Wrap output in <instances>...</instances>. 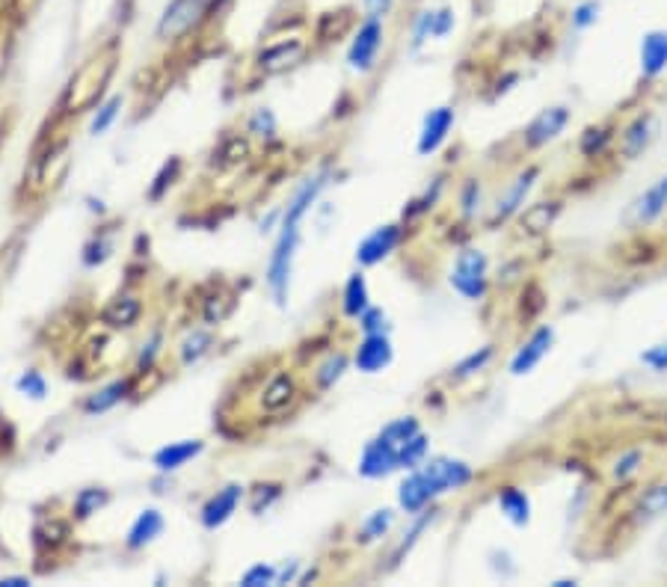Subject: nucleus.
<instances>
[{
  "instance_id": "obj_16",
  "label": "nucleus",
  "mask_w": 667,
  "mask_h": 587,
  "mask_svg": "<svg viewBox=\"0 0 667 587\" xmlns=\"http://www.w3.org/2000/svg\"><path fill=\"white\" fill-rule=\"evenodd\" d=\"M306 54V42L303 39H282V42H273L267 45L261 54H258V69L264 75H279V72H288L294 69Z\"/></svg>"
},
{
  "instance_id": "obj_47",
  "label": "nucleus",
  "mask_w": 667,
  "mask_h": 587,
  "mask_svg": "<svg viewBox=\"0 0 667 587\" xmlns=\"http://www.w3.org/2000/svg\"><path fill=\"white\" fill-rule=\"evenodd\" d=\"M641 362H644L650 371H656V374H667V338L659 341V344H653L650 350H644V353H641Z\"/></svg>"
},
{
  "instance_id": "obj_13",
  "label": "nucleus",
  "mask_w": 667,
  "mask_h": 587,
  "mask_svg": "<svg viewBox=\"0 0 667 587\" xmlns=\"http://www.w3.org/2000/svg\"><path fill=\"white\" fill-rule=\"evenodd\" d=\"M244 493H247L244 484H226L223 490H217L208 502L202 504L199 522H202L208 531H217L220 525H226V522L235 516V510H238V504L244 499Z\"/></svg>"
},
{
  "instance_id": "obj_30",
  "label": "nucleus",
  "mask_w": 667,
  "mask_h": 587,
  "mask_svg": "<svg viewBox=\"0 0 667 587\" xmlns=\"http://www.w3.org/2000/svg\"><path fill=\"white\" fill-rule=\"evenodd\" d=\"M122 104H125V98H122V95H110L107 101H101V104H98V110H95V116H92V122H89V134H92V137H98V134L110 131V128H113V122L119 119Z\"/></svg>"
},
{
  "instance_id": "obj_9",
  "label": "nucleus",
  "mask_w": 667,
  "mask_h": 587,
  "mask_svg": "<svg viewBox=\"0 0 667 587\" xmlns=\"http://www.w3.org/2000/svg\"><path fill=\"white\" fill-rule=\"evenodd\" d=\"M356 469H359V475L368 478V481H383V478H389L392 472L401 469V466H398V448L377 433L374 439L365 442Z\"/></svg>"
},
{
  "instance_id": "obj_32",
  "label": "nucleus",
  "mask_w": 667,
  "mask_h": 587,
  "mask_svg": "<svg viewBox=\"0 0 667 587\" xmlns=\"http://www.w3.org/2000/svg\"><path fill=\"white\" fill-rule=\"evenodd\" d=\"M433 519H436V510H433V507H430V510L424 507L421 513H416V522H413L410 534L404 531V540H401V543H398V549L392 552V567H398V564L404 561V555H407V552H410V549H413V546L418 543V534H424V528H427Z\"/></svg>"
},
{
  "instance_id": "obj_39",
  "label": "nucleus",
  "mask_w": 667,
  "mask_h": 587,
  "mask_svg": "<svg viewBox=\"0 0 667 587\" xmlns=\"http://www.w3.org/2000/svg\"><path fill=\"white\" fill-rule=\"evenodd\" d=\"M344 371H347V356H344V353H333V356L318 368V374H315V377H318V386H321V389H333L335 383L341 380Z\"/></svg>"
},
{
  "instance_id": "obj_17",
  "label": "nucleus",
  "mask_w": 667,
  "mask_h": 587,
  "mask_svg": "<svg viewBox=\"0 0 667 587\" xmlns=\"http://www.w3.org/2000/svg\"><path fill=\"white\" fill-rule=\"evenodd\" d=\"M656 134H659L656 116H653V113H641V116L620 134V140H617L620 155H623L626 161H638V158L650 149V143L656 140Z\"/></svg>"
},
{
  "instance_id": "obj_50",
  "label": "nucleus",
  "mask_w": 667,
  "mask_h": 587,
  "mask_svg": "<svg viewBox=\"0 0 667 587\" xmlns=\"http://www.w3.org/2000/svg\"><path fill=\"white\" fill-rule=\"evenodd\" d=\"M226 146L232 149V152H226V149L220 152V155L226 158V164H235V161H244V158L250 155V143H247V140H241V137H232V140H229Z\"/></svg>"
},
{
  "instance_id": "obj_36",
  "label": "nucleus",
  "mask_w": 667,
  "mask_h": 587,
  "mask_svg": "<svg viewBox=\"0 0 667 587\" xmlns=\"http://www.w3.org/2000/svg\"><path fill=\"white\" fill-rule=\"evenodd\" d=\"M667 510V484H659V487H650L644 496H641V502L635 507V513L641 516V519H653V516H662Z\"/></svg>"
},
{
  "instance_id": "obj_25",
  "label": "nucleus",
  "mask_w": 667,
  "mask_h": 587,
  "mask_svg": "<svg viewBox=\"0 0 667 587\" xmlns=\"http://www.w3.org/2000/svg\"><path fill=\"white\" fill-rule=\"evenodd\" d=\"M294 395H297L294 377H291V374H276V377L264 386V392H261V407H264L267 413H279V410H285V407L294 401Z\"/></svg>"
},
{
  "instance_id": "obj_33",
  "label": "nucleus",
  "mask_w": 667,
  "mask_h": 587,
  "mask_svg": "<svg viewBox=\"0 0 667 587\" xmlns=\"http://www.w3.org/2000/svg\"><path fill=\"white\" fill-rule=\"evenodd\" d=\"M107 502H110V493L104 487H86L75 496V516L84 522L89 516H95Z\"/></svg>"
},
{
  "instance_id": "obj_4",
  "label": "nucleus",
  "mask_w": 667,
  "mask_h": 587,
  "mask_svg": "<svg viewBox=\"0 0 667 587\" xmlns=\"http://www.w3.org/2000/svg\"><path fill=\"white\" fill-rule=\"evenodd\" d=\"M386 42V27H383V18H371L365 15L362 24L356 27L353 39H350V48H347V66L359 75L371 72L377 66V54Z\"/></svg>"
},
{
  "instance_id": "obj_31",
  "label": "nucleus",
  "mask_w": 667,
  "mask_h": 587,
  "mask_svg": "<svg viewBox=\"0 0 667 587\" xmlns=\"http://www.w3.org/2000/svg\"><path fill=\"white\" fill-rule=\"evenodd\" d=\"M416 433H421V424H418V419H413V416H404V419H395L389 421L383 430H380V436L386 439V442H392L395 448H398V454H401V448L416 436Z\"/></svg>"
},
{
  "instance_id": "obj_48",
  "label": "nucleus",
  "mask_w": 667,
  "mask_h": 587,
  "mask_svg": "<svg viewBox=\"0 0 667 587\" xmlns=\"http://www.w3.org/2000/svg\"><path fill=\"white\" fill-rule=\"evenodd\" d=\"M454 24H457V18H454V9H448V6H439L436 9V15H433V39H445L451 30H454Z\"/></svg>"
},
{
  "instance_id": "obj_34",
  "label": "nucleus",
  "mask_w": 667,
  "mask_h": 587,
  "mask_svg": "<svg viewBox=\"0 0 667 587\" xmlns=\"http://www.w3.org/2000/svg\"><path fill=\"white\" fill-rule=\"evenodd\" d=\"M211 347H214V336L208 330H196V333H190V336L184 338V344H181V362L184 365H196Z\"/></svg>"
},
{
  "instance_id": "obj_42",
  "label": "nucleus",
  "mask_w": 667,
  "mask_h": 587,
  "mask_svg": "<svg viewBox=\"0 0 667 587\" xmlns=\"http://www.w3.org/2000/svg\"><path fill=\"white\" fill-rule=\"evenodd\" d=\"M250 134L252 137H261V140H273V137H276V116H273L267 107H261V110L252 113Z\"/></svg>"
},
{
  "instance_id": "obj_2",
  "label": "nucleus",
  "mask_w": 667,
  "mask_h": 587,
  "mask_svg": "<svg viewBox=\"0 0 667 587\" xmlns=\"http://www.w3.org/2000/svg\"><path fill=\"white\" fill-rule=\"evenodd\" d=\"M451 288L466 300H484L490 291V258L484 250H463L448 276Z\"/></svg>"
},
{
  "instance_id": "obj_24",
  "label": "nucleus",
  "mask_w": 667,
  "mask_h": 587,
  "mask_svg": "<svg viewBox=\"0 0 667 587\" xmlns=\"http://www.w3.org/2000/svg\"><path fill=\"white\" fill-rule=\"evenodd\" d=\"M430 502H433V496H430L421 472L410 469V475H407V478L401 481V487H398V507H401L404 513H413V516H416L424 507H430Z\"/></svg>"
},
{
  "instance_id": "obj_3",
  "label": "nucleus",
  "mask_w": 667,
  "mask_h": 587,
  "mask_svg": "<svg viewBox=\"0 0 667 587\" xmlns=\"http://www.w3.org/2000/svg\"><path fill=\"white\" fill-rule=\"evenodd\" d=\"M427 490L433 499L445 496V493H454V490H463L475 481V469L466 463V460H454V457H433V460H424L418 466Z\"/></svg>"
},
{
  "instance_id": "obj_18",
  "label": "nucleus",
  "mask_w": 667,
  "mask_h": 587,
  "mask_svg": "<svg viewBox=\"0 0 667 587\" xmlns=\"http://www.w3.org/2000/svg\"><path fill=\"white\" fill-rule=\"evenodd\" d=\"M164 528H167L164 513H161L158 507H146V510H140L137 519L131 522L128 537H125V546L134 549V552H137V549H146V546H152V543L164 534Z\"/></svg>"
},
{
  "instance_id": "obj_41",
  "label": "nucleus",
  "mask_w": 667,
  "mask_h": 587,
  "mask_svg": "<svg viewBox=\"0 0 667 587\" xmlns=\"http://www.w3.org/2000/svg\"><path fill=\"white\" fill-rule=\"evenodd\" d=\"M433 15L436 9H421L413 18V51H421V45L433 39Z\"/></svg>"
},
{
  "instance_id": "obj_11",
  "label": "nucleus",
  "mask_w": 667,
  "mask_h": 587,
  "mask_svg": "<svg viewBox=\"0 0 667 587\" xmlns=\"http://www.w3.org/2000/svg\"><path fill=\"white\" fill-rule=\"evenodd\" d=\"M454 122H457L454 107H436V110H430V113L424 116V122H421V131H418V155L427 158V155L439 152V149L445 146L451 128H454Z\"/></svg>"
},
{
  "instance_id": "obj_28",
  "label": "nucleus",
  "mask_w": 667,
  "mask_h": 587,
  "mask_svg": "<svg viewBox=\"0 0 667 587\" xmlns=\"http://www.w3.org/2000/svg\"><path fill=\"white\" fill-rule=\"evenodd\" d=\"M493 356H496V347H493V344H484L481 350H472L466 359H460V362L451 368V374H448V377H451V380H457V383H460V380H469V377L481 374V371H484V368L493 362Z\"/></svg>"
},
{
  "instance_id": "obj_22",
  "label": "nucleus",
  "mask_w": 667,
  "mask_h": 587,
  "mask_svg": "<svg viewBox=\"0 0 667 587\" xmlns=\"http://www.w3.org/2000/svg\"><path fill=\"white\" fill-rule=\"evenodd\" d=\"M558 214H561V202H558V199L537 202V205L522 208L519 226H522V232H528V235H543V232H549V229L555 226Z\"/></svg>"
},
{
  "instance_id": "obj_37",
  "label": "nucleus",
  "mask_w": 667,
  "mask_h": 587,
  "mask_svg": "<svg viewBox=\"0 0 667 587\" xmlns=\"http://www.w3.org/2000/svg\"><path fill=\"white\" fill-rule=\"evenodd\" d=\"M599 0H582V3H576L573 6V12H570V24H573V30H590V27H596L599 24Z\"/></svg>"
},
{
  "instance_id": "obj_46",
  "label": "nucleus",
  "mask_w": 667,
  "mask_h": 587,
  "mask_svg": "<svg viewBox=\"0 0 667 587\" xmlns=\"http://www.w3.org/2000/svg\"><path fill=\"white\" fill-rule=\"evenodd\" d=\"M460 208H463V217H475L481 211V184L475 178L466 181L463 196H460Z\"/></svg>"
},
{
  "instance_id": "obj_19",
  "label": "nucleus",
  "mask_w": 667,
  "mask_h": 587,
  "mask_svg": "<svg viewBox=\"0 0 667 587\" xmlns=\"http://www.w3.org/2000/svg\"><path fill=\"white\" fill-rule=\"evenodd\" d=\"M202 448H205V442L202 439H181V442H169L164 448H158L155 454H152V466L158 469V472H178L181 466H187L193 457H199L202 454Z\"/></svg>"
},
{
  "instance_id": "obj_1",
  "label": "nucleus",
  "mask_w": 667,
  "mask_h": 587,
  "mask_svg": "<svg viewBox=\"0 0 667 587\" xmlns=\"http://www.w3.org/2000/svg\"><path fill=\"white\" fill-rule=\"evenodd\" d=\"M327 187V172L309 178L288 202V208L282 211V226H279V241L270 255V267H267V285L276 297V303L282 306L288 300V288H291V270H294V255L300 244V223L303 217L315 208L321 190Z\"/></svg>"
},
{
  "instance_id": "obj_12",
  "label": "nucleus",
  "mask_w": 667,
  "mask_h": 587,
  "mask_svg": "<svg viewBox=\"0 0 667 587\" xmlns=\"http://www.w3.org/2000/svg\"><path fill=\"white\" fill-rule=\"evenodd\" d=\"M395 359V347L389 333H371L359 341L356 353H353V365L362 374H383Z\"/></svg>"
},
{
  "instance_id": "obj_8",
  "label": "nucleus",
  "mask_w": 667,
  "mask_h": 587,
  "mask_svg": "<svg viewBox=\"0 0 667 587\" xmlns=\"http://www.w3.org/2000/svg\"><path fill=\"white\" fill-rule=\"evenodd\" d=\"M555 327L552 324H543V327H537L531 336L522 341V347L513 353V359H510V365H507V371L513 374V377H525V374H531L549 353H552V347H555Z\"/></svg>"
},
{
  "instance_id": "obj_43",
  "label": "nucleus",
  "mask_w": 667,
  "mask_h": 587,
  "mask_svg": "<svg viewBox=\"0 0 667 587\" xmlns=\"http://www.w3.org/2000/svg\"><path fill=\"white\" fill-rule=\"evenodd\" d=\"M276 567H270V564H255L250 567L244 576H241V585L244 587H264V585H276Z\"/></svg>"
},
{
  "instance_id": "obj_26",
  "label": "nucleus",
  "mask_w": 667,
  "mask_h": 587,
  "mask_svg": "<svg viewBox=\"0 0 667 587\" xmlns=\"http://www.w3.org/2000/svg\"><path fill=\"white\" fill-rule=\"evenodd\" d=\"M371 306V294H368V282L362 273H353L347 282H344V291H341V312L347 318H359L365 309Z\"/></svg>"
},
{
  "instance_id": "obj_29",
  "label": "nucleus",
  "mask_w": 667,
  "mask_h": 587,
  "mask_svg": "<svg viewBox=\"0 0 667 587\" xmlns=\"http://www.w3.org/2000/svg\"><path fill=\"white\" fill-rule=\"evenodd\" d=\"M611 143H614V131L608 125H590L579 137V152L584 158H602Z\"/></svg>"
},
{
  "instance_id": "obj_35",
  "label": "nucleus",
  "mask_w": 667,
  "mask_h": 587,
  "mask_svg": "<svg viewBox=\"0 0 667 587\" xmlns=\"http://www.w3.org/2000/svg\"><path fill=\"white\" fill-rule=\"evenodd\" d=\"M427 451H430V442H427V436L424 433H416L404 448H401V454H398V466L401 469H418L421 463H424V457H427Z\"/></svg>"
},
{
  "instance_id": "obj_10",
  "label": "nucleus",
  "mask_w": 667,
  "mask_h": 587,
  "mask_svg": "<svg viewBox=\"0 0 667 587\" xmlns=\"http://www.w3.org/2000/svg\"><path fill=\"white\" fill-rule=\"evenodd\" d=\"M401 241H404V226H398V223L377 226L374 232H368V235L359 241L356 261H359L362 267H374V264H380L383 258H389L392 252L398 250Z\"/></svg>"
},
{
  "instance_id": "obj_5",
  "label": "nucleus",
  "mask_w": 667,
  "mask_h": 587,
  "mask_svg": "<svg viewBox=\"0 0 667 587\" xmlns=\"http://www.w3.org/2000/svg\"><path fill=\"white\" fill-rule=\"evenodd\" d=\"M214 3H217V0H172L167 9H164L158 27H155V36H158L161 42H172V39L184 36L187 30H193V27L199 24L202 15H208V9H211Z\"/></svg>"
},
{
  "instance_id": "obj_6",
  "label": "nucleus",
  "mask_w": 667,
  "mask_h": 587,
  "mask_svg": "<svg viewBox=\"0 0 667 587\" xmlns=\"http://www.w3.org/2000/svg\"><path fill=\"white\" fill-rule=\"evenodd\" d=\"M667 211V175L656 178L644 193H638L629 208L623 211V226L629 229H644L653 226L662 214Z\"/></svg>"
},
{
  "instance_id": "obj_21",
  "label": "nucleus",
  "mask_w": 667,
  "mask_h": 587,
  "mask_svg": "<svg viewBox=\"0 0 667 587\" xmlns=\"http://www.w3.org/2000/svg\"><path fill=\"white\" fill-rule=\"evenodd\" d=\"M496 504H499V513L510 525L525 528L531 522V499H528L525 490L507 484V487H501L499 493H496Z\"/></svg>"
},
{
  "instance_id": "obj_20",
  "label": "nucleus",
  "mask_w": 667,
  "mask_h": 587,
  "mask_svg": "<svg viewBox=\"0 0 667 587\" xmlns=\"http://www.w3.org/2000/svg\"><path fill=\"white\" fill-rule=\"evenodd\" d=\"M131 389H134V380H131V377H122V380H113V383L101 386L98 392H92L84 401V413L86 416H101V413L119 407V404L131 395Z\"/></svg>"
},
{
  "instance_id": "obj_51",
  "label": "nucleus",
  "mask_w": 667,
  "mask_h": 587,
  "mask_svg": "<svg viewBox=\"0 0 667 587\" xmlns=\"http://www.w3.org/2000/svg\"><path fill=\"white\" fill-rule=\"evenodd\" d=\"M362 6H365V15H371V18H386V15L392 12L395 0H362Z\"/></svg>"
},
{
  "instance_id": "obj_14",
  "label": "nucleus",
  "mask_w": 667,
  "mask_h": 587,
  "mask_svg": "<svg viewBox=\"0 0 667 587\" xmlns=\"http://www.w3.org/2000/svg\"><path fill=\"white\" fill-rule=\"evenodd\" d=\"M537 178H540V167H528L522 169V172L507 184V190L501 193L499 202H496L493 223H504V220L516 217V214H522L525 199H528V193L534 190V181H537Z\"/></svg>"
},
{
  "instance_id": "obj_49",
  "label": "nucleus",
  "mask_w": 667,
  "mask_h": 587,
  "mask_svg": "<svg viewBox=\"0 0 667 587\" xmlns=\"http://www.w3.org/2000/svg\"><path fill=\"white\" fill-rule=\"evenodd\" d=\"M158 353H161V333H155V336L149 338V344H143V353H140V359H137V368H140V371H149Z\"/></svg>"
},
{
  "instance_id": "obj_53",
  "label": "nucleus",
  "mask_w": 667,
  "mask_h": 587,
  "mask_svg": "<svg viewBox=\"0 0 667 587\" xmlns=\"http://www.w3.org/2000/svg\"><path fill=\"white\" fill-rule=\"evenodd\" d=\"M579 582L576 579H558V582H552V587H576Z\"/></svg>"
},
{
  "instance_id": "obj_27",
  "label": "nucleus",
  "mask_w": 667,
  "mask_h": 587,
  "mask_svg": "<svg viewBox=\"0 0 667 587\" xmlns=\"http://www.w3.org/2000/svg\"><path fill=\"white\" fill-rule=\"evenodd\" d=\"M392 525H395V510L392 507H380V510L365 516V522L359 525L356 540L359 543H377V540H383L392 531Z\"/></svg>"
},
{
  "instance_id": "obj_23",
  "label": "nucleus",
  "mask_w": 667,
  "mask_h": 587,
  "mask_svg": "<svg viewBox=\"0 0 667 587\" xmlns=\"http://www.w3.org/2000/svg\"><path fill=\"white\" fill-rule=\"evenodd\" d=\"M140 315H143V303L134 294H122L110 300V306L101 312V321L113 330H128L140 321Z\"/></svg>"
},
{
  "instance_id": "obj_45",
  "label": "nucleus",
  "mask_w": 667,
  "mask_h": 587,
  "mask_svg": "<svg viewBox=\"0 0 667 587\" xmlns=\"http://www.w3.org/2000/svg\"><path fill=\"white\" fill-rule=\"evenodd\" d=\"M279 496H282V487H279V484H258V487L252 490L250 510L252 513H261V510H267L270 504L276 502Z\"/></svg>"
},
{
  "instance_id": "obj_40",
  "label": "nucleus",
  "mask_w": 667,
  "mask_h": 587,
  "mask_svg": "<svg viewBox=\"0 0 667 587\" xmlns=\"http://www.w3.org/2000/svg\"><path fill=\"white\" fill-rule=\"evenodd\" d=\"M641 463H644V451H641V448H632V451L620 454V457H617V463H614V481L626 484L629 478H635V475H638Z\"/></svg>"
},
{
  "instance_id": "obj_15",
  "label": "nucleus",
  "mask_w": 667,
  "mask_h": 587,
  "mask_svg": "<svg viewBox=\"0 0 667 587\" xmlns=\"http://www.w3.org/2000/svg\"><path fill=\"white\" fill-rule=\"evenodd\" d=\"M638 63H641V78L644 81H656L667 72V30L656 27L647 30L641 36V48H638Z\"/></svg>"
},
{
  "instance_id": "obj_44",
  "label": "nucleus",
  "mask_w": 667,
  "mask_h": 587,
  "mask_svg": "<svg viewBox=\"0 0 667 587\" xmlns=\"http://www.w3.org/2000/svg\"><path fill=\"white\" fill-rule=\"evenodd\" d=\"M356 321H359V327H362L365 336H371V333H389V327H386V312L377 309V306H368Z\"/></svg>"
},
{
  "instance_id": "obj_52",
  "label": "nucleus",
  "mask_w": 667,
  "mask_h": 587,
  "mask_svg": "<svg viewBox=\"0 0 667 587\" xmlns=\"http://www.w3.org/2000/svg\"><path fill=\"white\" fill-rule=\"evenodd\" d=\"M30 585V579H24V576H12V579H0V587H27Z\"/></svg>"
},
{
  "instance_id": "obj_7",
  "label": "nucleus",
  "mask_w": 667,
  "mask_h": 587,
  "mask_svg": "<svg viewBox=\"0 0 667 587\" xmlns=\"http://www.w3.org/2000/svg\"><path fill=\"white\" fill-rule=\"evenodd\" d=\"M570 116H573V113H570V107H564V104H555V107L540 110V113L528 122V128H525V134H522L525 149H543V146L555 143V140L567 131Z\"/></svg>"
},
{
  "instance_id": "obj_38",
  "label": "nucleus",
  "mask_w": 667,
  "mask_h": 587,
  "mask_svg": "<svg viewBox=\"0 0 667 587\" xmlns=\"http://www.w3.org/2000/svg\"><path fill=\"white\" fill-rule=\"evenodd\" d=\"M15 389H18L24 398H33V401H42V398L48 395V383H45L42 371H36V368L24 371V374L15 380Z\"/></svg>"
}]
</instances>
